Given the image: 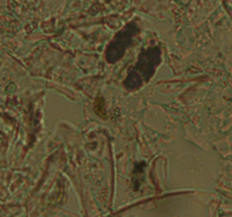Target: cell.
Here are the masks:
<instances>
[{
    "label": "cell",
    "instance_id": "2",
    "mask_svg": "<svg viewBox=\"0 0 232 217\" xmlns=\"http://www.w3.org/2000/svg\"><path fill=\"white\" fill-rule=\"evenodd\" d=\"M131 37H132L131 34L130 35H126V37H121V39L118 36L116 41L113 43H111L109 49L107 50V60L109 62L113 64L122 57L125 50L129 46L128 44H130Z\"/></svg>",
    "mask_w": 232,
    "mask_h": 217
},
{
    "label": "cell",
    "instance_id": "1",
    "mask_svg": "<svg viewBox=\"0 0 232 217\" xmlns=\"http://www.w3.org/2000/svg\"><path fill=\"white\" fill-rule=\"evenodd\" d=\"M161 59V51L159 48H154L142 53L137 65L129 72V76L126 80V85L128 86L131 83L129 88H137L143 83L150 79L154 74L155 67L159 65Z\"/></svg>",
    "mask_w": 232,
    "mask_h": 217
}]
</instances>
